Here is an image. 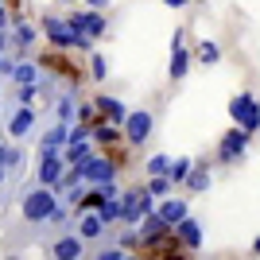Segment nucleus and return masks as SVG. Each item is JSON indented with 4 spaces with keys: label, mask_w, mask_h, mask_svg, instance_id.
Returning <instances> with one entry per match:
<instances>
[{
    "label": "nucleus",
    "mask_w": 260,
    "mask_h": 260,
    "mask_svg": "<svg viewBox=\"0 0 260 260\" xmlns=\"http://www.w3.org/2000/svg\"><path fill=\"white\" fill-rule=\"evenodd\" d=\"M54 206H58V194L54 190H47V186H27L20 194V214L27 225H47L54 214Z\"/></svg>",
    "instance_id": "1"
},
{
    "label": "nucleus",
    "mask_w": 260,
    "mask_h": 260,
    "mask_svg": "<svg viewBox=\"0 0 260 260\" xmlns=\"http://www.w3.org/2000/svg\"><path fill=\"white\" fill-rule=\"evenodd\" d=\"M117 206H120V225L132 229L144 214H152V210H155V198H148V190H144V186H132V190H120Z\"/></svg>",
    "instance_id": "2"
},
{
    "label": "nucleus",
    "mask_w": 260,
    "mask_h": 260,
    "mask_svg": "<svg viewBox=\"0 0 260 260\" xmlns=\"http://www.w3.org/2000/svg\"><path fill=\"white\" fill-rule=\"evenodd\" d=\"M229 117H233V124H237V128L256 132V124H260V105H256V93H252V89L237 93V98L229 101Z\"/></svg>",
    "instance_id": "3"
},
{
    "label": "nucleus",
    "mask_w": 260,
    "mask_h": 260,
    "mask_svg": "<svg viewBox=\"0 0 260 260\" xmlns=\"http://www.w3.org/2000/svg\"><path fill=\"white\" fill-rule=\"evenodd\" d=\"M4 128H8V140H12V144L31 140V136H35V128H39V113H35L31 105H16Z\"/></svg>",
    "instance_id": "4"
},
{
    "label": "nucleus",
    "mask_w": 260,
    "mask_h": 260,
    "mask_svg": "<svg viewBox=\"0 0 260 260\" xmlns=\"http://www.w3.org/2000/svg\"><path fill=\"white\" fill-rule=\"evenodd\" d=\"M74 171L82 175V183L86 186H98V183H105V179H117V163L109 159V155H86L82 163H74Z\"/></svg>",
    "instance_id": "5"
},
{
    "label": "nucleus",
    "mask_w": 260,
    "mask_h": 260,
    "mask_svg": "<svg viewBox=\"0 0 260 260\" xmlns=\"http://www.w3.org/2000/svg\"><path fill=\"white\" fill-rule=\"evenodd\" d=\"M152 128H155V117L148 109H128V117L120 124V132H124V140H128L132 148H140V144L152 136Z\"/></svg>",
    "instance_id": "6"
},
{
    "label": "nucleus",
    "mask_w": 260,
    "mask_h": 260,
    "mask_svg": "<svg viewBox=\"0 0 260 260\" xmlns=\"http://www.w3.org/2000/svg\"><path fill=\"white\" fill-rule=\"evenodd\" d=\"M252 148V132H245V128H233L221 136V144H217V159L221 163H237V159H245V152Z\"/></svg>",
    "instance_id": "7"
},
{
    "label": "nucleus",
    "mask_w": 260,
    "mask_h": 260,
    "mask_svg": "<svg viewBox=\"0 0 260 260\" xmlns=\"http://www.w3.org/2000/svg\"><path fill=\"white\" fill-rule=\"evenodd\" d=\"M66 23H70V31H74V35H89V39H101V35L109 31L105 12H89V8L70 12V16H66Z\"/></svg>",
    "instance_id": "8"
},
{
    "label": "nucleus",
    "mask_w": 260,
    "mask_h": 260,
    "mask_svg": "<svg viewBox=\"0 0 260 260\" xmlns=\"http://www.w3.org/2000/svg\"><path fill=\"white\" fill-rule=\"evenodd\" d=\"M66 163L58 159V155H39L35 159V186H47V190H54L58 194V179H62Z\"/></svg>",
    "instance_id": "9"
},
{
    "label": "nucleus",
    "mask_w": 260,
    "mask_h": 260,
    "mask_svg": "<svg viewBox=\"0 0 260 260\" xmlns=\"http://www.w3.org/2000/svg\"><path fill=\"white\" fill-rule=\"evenodd\" d=\"M39 35H47V39H51L54 47H62V51H70V47H74V31H70V23H66L62 16H43Z\"/></svg>",
    "instance_id": "10"
},
{
    "label": "nucleus",
    "mask_w": 260,
    "mask_h": 260,
    "mask_svg": "<svg viewBox=\"0 0 260 260\" xmlns=\"http://www.w3.org/2000/svg\"><path fill=\"white\" fill-rule=\"evenodd\" d=\"M66 136H70V124H66V120H54L51 128L39 136V152L35 155H58L66 148Z\"/></svg>",
    "instance_id": "11"
},
{
    "label": "nucleus",
    "mask_w": 260,
    "mask_h": 260,
    "mask_svg": "<svg viewBox=\"0 0 260 260\" xmlns=\"http://www.w3.org/2000/svg\"><path fill=\"white\" fill-rule=\"evenodd\" d=\"M51 256L54 260H82L86 256V241L78 233H58V241L51 245Z\"/></svg>",
    "instance_id": "12"
},
{
    "label": "nucleus",
    "mask_w": 260,
    "mask_h": 260,
    "mask_svg": "<svg viewBox=\"0 0 260 260\" xmlns=\"http://www.w3.org/2000/svg\"><path fill=\"white\" fill-rule=\"evenodd\" d=\"M155 214H159V221L167 229H175L186 214H190V202H186V198H163V202H155Z\"/></svg>",
    "instance_id": "13"
},
{
    "label": "nucleus",
    "mask_w": 260,
    "mask_h": 260,
    "mask_svg": "<svg viewBox=\"0 0 260 260\" xmlns=\"http://www.w3.org/2000/svg\"><path fill=\"white\" fill-rule=\"evenodd\" d=\"M93 113H101V117L109 120V124H124V117H128V105L124 101H117V98H109V93H98L93 98Z\"/></svg>",
    "instance_id": "14"
},
{
    "label": "nucleus",
    "mask_w": 260,
    "mask_h": 260,
    "mask_svg": "<svg viewBox=\"0 0 260 260\" xmlns=\"http://www.w3.org/2000/svg\"><path fill=\"white\" fill-rule=\"evenodd\" d=\"M74 233L82 241H98L101 233H105V221H101L93 210H78V217H74Z\"/></svg>",
    "instance_id": "15"
},
{
    "label": "nucleus",
    "mask_w": 260,
    "mask_h": 260,
    "mask_svg": "<svg viewBox=\"0 0 260 260\" xmlns=\"http://www.w3.org/2000/svg\"><path fill=\"white\" fill-rule=\"evenodd\" d=\"M175 233H179V245H183L186 252H198L202 249V225H198V217L186 214L179 225H175Z\"/></svg>",
    "instance_id": "16"
},
{
    "label": "nucleus",
    "mask_w": 260,
    "mask_h": 260,
    "mask_svg": "<svg viewBox=\"0 0 260 260\" xmlns=\"http://www.w3.org/2000/svg\"><path fill=\"white\" fill-rule=\"evenodd\" d=\"M8 39L20 47V51H27V47L39 39V27H35V23H27V20H16V23H8Z\"/></svg>",
    "instance_id": "17"
},
{
    "label": "nucleus",
    "mask_w": 260,
    "mask_h": 260,
    "mask_svg": "<svg viewBox=\"0 0 260 260\" xmlns=\"http://www.w3.org/2000/svg\"><path fill=\"white\" fill-rule=\"evenodd\" d=\"M190 62H194V58H190V51H186L183 43L171 47V66H167V78H171V82H183V78L190 74Z\"/></svg>",
    "instance_id": "18"
},
{
    "label": "nucleus",
    "mask_w": 260,
    "mask_h": 260,
    "mask_svg": "<svg viewBox=\"0 0 260 260\" xmlns=\"http://www.w3.org/2000/svg\"><path fill=\"white\" fill-rule=\"evenodd\" d=\"M39 74H43V70H39V66H35L31 58H27V54H23V58H16L12 82H16V86H35V82H39Z\"/></svg>",
    "instance_id": "19"
},
{
    "label": "nucleus",
    "mask_w": 260,
    "mask_h": 260,
    "mask_svg": "<svg viewBox=\"0 0 260 260\" xmlns=\"http://www.w3.org/2000/svg\"><path fill=\"white\" fill-rule=\"evenodd\" d=\"M183 183L190 186V194H202V190H210V167H206V163H194V167H190V175H186Z\"/></svg>",
    "instance_id": "20"
},
{
    "label": "nucleus",
    "mask_w": 260,
    "mask_h": 260,
    "mask_svg": "<svg viewBox=\"0 0 260 260\" xmlns=\"http://www.w3.org/2000/svg\"><path fill=\"white\" fill-rule=\"evenodd\" d=\"M190 58L194 62H206V66H214V62H221V47L214 43V39H202V43L190 51Z\"/></svg>",
    "instance_id": "21"
},
{
    "label": "nucleus",
    "mask_w": 260,
    "mask_h": 260,
    "mask_svg": "<svg viewBox=\"0 0 260 260\" xmlns=\"http://www.w3.org/2000/svg\"><path fill=\"white\" fill-rule=\"evenodd\" d=\"M89 140H93V144H117L120 128H117V124H101V120H93V124H89Z\"/></svg>",
    "instance_id": "22"
},
{
    "label": "nucleus",
    "mask_w": 260,
    "mask_h": 260,
    "mask_svg": "<svg viewBox=\"0 0 260 260\" xmlns=\"http://www.w3.org/2000/svg\"><path fill=\"white\" fill-rule=\"evenodd\" d=\"M93 214L105 221V229H109V225H120V206H117V198H101Z\"/></svg>",
    "instance_id": "23"
},
{
    "label": "nucleus",
    "mask_w": 260,
    "mask_h": 260,
    "mask_svg": "<svg viewBox=\"0 0 260 260\" xmlns=\"http://www.w3.org/2000/svg\"><path fill=\"white\" fill-rule=\"evenodd\" d=\"M171 179L167 175H148V183H144V190H148V198H167L171 194Z\"/></svg>",
    "instance_id": "24"
},
{
    "label": "nucleus",
    "mask_w": 260,
    "mask_h": 260,
    "mask_svg": "<svg viewBox=\"0 0 260 260\" xmlns=\"http://www.w3.org/2000/svg\"><path fill=\"white\" fill-rule=\"evenodd\" d=\"M20 163H23L20 144H0V167H4V171H16Z\"/></svg>",
    "instance_id": "25"
},
{
    "label": "nucleus",
    "mask_w": 260,
    "mask_h": 260,
    "mask_svg": "<svg viewBox=\"0 0 260 260\" xmlns=\"http://www.w3.org/2000/svg\"><path fill=\"white\" fill-rule=\"evenodd\" d=\"M190 167H194V159H190V155H183V159H171V167H167V179H171V183H183L186 175H190Z\"/></svg>",
    "instance_id": "26"
},
{
    "label": "nucleus",
    "mask_w": 260,
    "mask_h": 260,
    "mask_svg": "<svg viewBox=\"0 0 260 260\" xmlns=\"http://www.w3.org/2000/svg\"><path fill=\"white\" fill-rule=\"evenodd\" d=\"M89 74H93V82H105L109 78V62L101 51H89Z\"/></svg>",
    "instance_id": "27"
},
{
    "label": "nucleus",
    "mask_w": 260,
    "mask_h": 260,
    "mask_svg": "<svg viewBox=\"0 0 260 260\" xmlns=\"http://www.w3.org/2000/svg\"><path fill=\"white\" fill-rule=\"evenodd\" d=\"M54 117L66 120V124H74V98H70V93H62V98L54 101Z\"/></svg>",
    "instance_id": "28"
},
{
    "label": "nucleus",
    "mask_w": 260,
    "mask_h": 260,
    "mask_svg": "<svg viewBox=\"0 0 260 260\" xmlns=\"http://www.w3.org/2000/svg\"><path fill=\"white\" fill-rule=\"evenodd\" d=\"M82 194H86V183H74V186H66L62 194V206H82Z\"/></svg>",
    "instance_id": "29"
},
{
    "label": "nucleus",
    "mask_w": 260,
    "mask_h": 260,
    "mask_svg": "<svg viewBox=\"0 0 260 260\" xmlns=\"http://www.w3.org/2000/svg\"><path fill=\"white\" fill-rule=\"evenodd\" d=\"M39 98V86H16V105H31Z\"/></svg>",
    "instance_id": "30"
},
{
    "label": "nucleus",
    "mask_w": 260,
    "mask_h": 260,
    "mask_svg": "<svg viewBox=\"0 0 260 260\" xmlns=\"http://www.w3.org/2000/svg\"><path fill=\"white\" fill-rule=\"evenodd\" d=\"M74 120H78V124H93V120H98L93 105H74Z\"/></svg>",
    "instance_id": "31"
},
{
    "label": "nucleus",
    "mask_w": 260,
    "mask_h": 260,
    "mask_svg": "<svg viewBox=\"0 0 260 260\" xmlns=\"http://www.w3.org/2000/svg\"><path fill=\"white\" fill-rule=\"evenodd\" d=\"M167 167H171L167 155H152V159H148V175H167Z\"/></svg>",
    "instance_id": "32"
},
{
    "label": "nucleus",
    "mask_w": 260,
    "mask_h": 260,
    "mask_svg": "<svg viewBox=\"0 0 260 260\" xmlns=\"http://www.w3.org/2000/svg\"><path fill=\"white\" fill-rule=\"evenodd\" d=\"M98 194H101V198H120L117 179H105V183H98Z\"/></svg>",
    "instance_id": "33"
},
{
    "label": "nucleus",
    "mask_w": 260,
    "mask_h": 260,
    "mask_svg": "<svg viewBox=\"0 0 260 260\" xmlns=\"http://www.w3.org/2000/svg\"><path fill=\"white\" fill-rule=\"evenodd\" d=\"M120 256H124V249H120V245H109V249H101L93 260H120Z\"/></svg>",
    "instance_id": "34"
},
{
    "label": "nucleus",
    "mask_w": 260,
    "mask_h": 260,
    "mask_svg": "<svg viewBox=\"0 0 260 260\" xmlns=\"http://www.w3.org/2000/svg\"><path fill=\"white\" fill-rule=\"evenodd\" d=\"M66 140H89V124H70V136Z\"/></svg>",
    "instance_id": "35"
},
{
    "label": "nucleus",
    "mask_w": 260,
    "mask_h": 260,
    "mask_svg": "<svg viewBox=\"0 0 260 260\" xmlns=\"http://www.w3.org/2000/svg\"><path fill=\"white\" fill-rule=\"evenodd\" d=\"M86 8H89V12H105L109 0H86Z\"/></svg>",
    "instance_id": "36"
},
{
    "label": "nucleus",
    "mask_w": 260,
    "mask_h": 260,
    "mask_svg": "<svg viewBox=\"0 0 260 260\" xmlns=\"http://www.w3.org/2000/svg\"><path fill=\"white\" fill-rule=\"evenodd\" d=\"M8 47H12V39H8V31H0V54L8 51Z\"/></svg>",
    "instance_id": "37"
},
{
    "label": "nucleus",
    "mask_w": 260,
    "mask_h": 260,
    "mask_svg": "<svg viewBox=\"0 0 260 260\" xmlns=\"http://www.w3.org/2000/svg\"><path fill=\"white\" fill-rule=\"evenodd\" d=\"M167 8H186V0H163Z\"/></svg>",
    "instance_id": "38"
},
{
    "label": "nucleus",
    "mask_w": 260,
    "mask_h": 260,
    "mask_svg": "<svg viewBox=\"0 0 260 260\" xmlns=\"http://www.w3.org/2000/svg\"><path fill=\"white\" fill-rule=\"evenodd\" d=\"M4 183H8V171H4V167H0V186H4Z\"/></svg>",
    "instance_id": "39"
},
{
    "label": "nucleus",
    "mask_w": 260,
    "mask_h": 260,
    "mask_svg": "<svg viewBox=\"0 0 260 260\" xmlns=\"http://www.w3.org/2000/svg\"><path fill=\"white\" fill-rule=\"evenodd\" d=\"M4 16H8V8H4V0H0V20H4Z\"/></svg>",
    "instance_id": "40"
},
{
    "label": "nucleus",
    "mask_w": 260,
    "mask_h": 260,
    "mask_svg": "<svg viewBox=\"0 0 260 260\" xmlns=\"http://www.w3.org/2000/svg\"><path fill=\"white\" fill-rule=\"evenodd\" d=\"M120 260H140V256H128V252H124V256H120Z\"/></svg>",
    "instance_id": "41"
},
{
    "label": "nucleus",
    "mask_w": 260,
    "mask_h": 260,
    "mask_svg": "<svg viewBox=\"0 0 260 260\" xmlns=\"http://www.w3.org/2000/svg\"><path fill=\"white\" fill-rule=\"evenodd\" d=\"M4 260H20V256H4Z\"/></svg>",
    "instance_id": "42"
},
{
    "label": "nucleus",
    "mask_w": 260,
    "mask_h": 260,
    "mask_svg": "<svg viewBox=\"0 0 260 260\" xmlns=\"http://www.w3.org/2000/svg\"><path fill=\"white\" fill-rule=\"evenodd\" d=\"M66 4H78V0H66Z\"/></svg>",
    "instance_id": "43"
}]
</instances>
